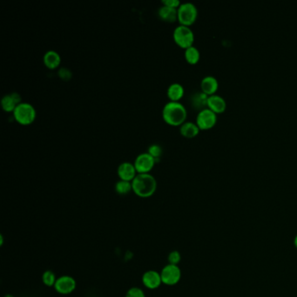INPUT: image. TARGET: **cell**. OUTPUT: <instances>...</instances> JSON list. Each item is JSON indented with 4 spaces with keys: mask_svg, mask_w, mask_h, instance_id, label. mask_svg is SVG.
<instances>
[{
    "mask_svg": "<svg viewBox=\"0 0 297 297\" xmlns=\"http://www.w3.org/2000/svg\"><path fill=\"white\" fill-rule=\"evenodd\" d=\"M184 55H185V59H186L187 63H189L191 65H196V63L199 61V57H200L199 50L194 45L185 49Z\"/></svg>",
    "mask_w": 297,
    "mask_h": 297,
    "instance_id": "ffe728a7",
    "label": "cell"
},
{
    "mask_svg": "<svg viewBox=\"0 0 297 297\" xmlns=\"http://www.w3.org/2000/svg\"><path fill=\"white\" fill-rule=\"evenodd\" d=\"M208 107L216 114L223 113L227 107V102L223 97L218 94H213L208 96Z\"/></svg>",
    "mask_w": 297,
    "mask_h": 297,
    "instance_id": "4fadbf2b",
    "label": "cell"
},
{
    "mask_svg": "<svg viewBox=\"0 0 297 297\" xmlns=\"http://www.w3.org/2000/svg\"><path fill=\"white\" fill-rule=\"evenodd\" d=\"M43 61L45 66L49 69H56L60 65L61 58L60 55L54 50H49L45 53L43 57Z\"/></svg>",
    "mask_w": 297,
    "mask_h": 297,
    "instance_id": "2e32d148",
    "label": "cell"
},
{
    "mask_svg": "<svg viewBox=\"0 0 297 297\" xmlns=\"http://www.w3.org/2000/svg\"><path fill=\"white\" fill-rule=\"evenodd\" d=\"M147 153L155 158L156 162L159 161L160 156L162 155V147L158 144H152L147 149Z\"/></svg>",
    "mask_w": 297,
    "mask_h": 297,
    "instance_id": "603a6c76",
    "label": "cell"
},
{
    "mask_svg": "<svg viewBox=\"0 0 297 297\" xmlns=\"http://www.w3.org/2000/svg\"><path fill=\"white\" fill-rule=\"evenodd\" d=\"M174 40L181 48L187 49L193 45L195 41V34L189 26L179 25L174 31Z\"/></svg>",
    "mask_w": 297,
    "mask_h": 297,
    "instance_id": "5b68a950",
    "label": "cell"
},
{
    "mask_svg": "<svg viewBox=\"0 0 297 297\" xmlns=\"http://www.w3.org/2000/svg\"><path fill=\"white\" fill-rule=\"evenodd\" d=\"M158 15L159 19L163 21L168 23H174L175 21L178 20V9L162 5L158 10Z\"/></svg>",
    "mask_w": 297,
    "mask_h": 297,
    "instance_id": "9a60e30c",
    "label": "cell"
},
{
    "mask_svg": "<svg viewBox=\"0 0 297 297\" xmlns=\"http://www.w3.org/2000/svg\"><path fill=\"white\" fill-rule=\"evenodd\" d=\"M198 16V10L196 4L191 2L182 3L178 8V21L179 24L186 26L193 25Z\"/></svg>",
    "mask_w": 297,
    "mask_h": 297,
    "instance_id": "277c9868",
    "label": "cell"
},
{
    "mask_svg": "<svg viewBox=\"0 0 297 297\" xmlns=\"http://www.w3.org/2000/svg\"><path fill=\"white\" fill-rule=\"evenodd\" d=\"M217 121V114L210 108L206 107L202 110L199 111L196 117V124L199 129H209L216 125Z\"/></svg>",
    "mask_w": 297,
    "mask_h": 297,
    "instance_id": "52a82bcc",
    "label": "cell"
},
{
    "mask_svg": "<svg viewBox=\"0 0 297 297\" xmlns=\"http://www.w3.org/2000/svg\"><path fill=\"white\" fill-rule=\"evenodd\" d=\"M167 260L169 261V264L173 265H178L179 263V261L181 260V256H180V253L177 250H174L171 253H169L168 257H167Z\"/></svg>",
    "mask_w": 297,
    "mask_h": 297,
    "instance_id": "cb8c5ba5",
    "label": "cell"
},
{
    "mask_svg": "<svg viewBox=\"0 0 297 297\" xmlns=\"http://www.w3.org/2000/svg\"><path fill=\"white\" fill-rule=\"evenodd\" d=\"M142 283L147 289H156L162 284L160 273L155 270H148L142 276Z\"/></svg>",
    "mask_w": 297,
    "mask_h": 297,
    "instance_id": "30bf717a",
    "label": "cell"
},
{
    "mask_svg": "<svg viewBox=\"0 0 297 297\" xmlns=\"http://www.w3.org/2000/svg\"><path fill=\"white\" fill-rule=\"evenodd\" d=\"M4 297H14L13 295H6Z\"/></svg>",
    "mask_w": 297,
    "mask_h": 297,
    "instance_id": "f546056e",
    "label": "cell"
},
{
    "mask_svg": "<svg viewBox=\"0 0 297 297\" xmlns=\"http://www.w3.org/2000/svg\"><path fill=\"white\" fill-rule=\"evenodd\" d=\"M125 297H146V295L142 289L138 287H133L127 290Z\"/></svg>",
    "mask_w": 297,
    "mask_h": 297,
    "instance_id": "d4e9b609",
    "label": "cell"
},
{
    "mask_svg": "<svg viewBox=\"0 0 297 297\" xmlns=\"http://www.w3.org/2000/svg\"><path fill=\"white\" fill-rule=\"evenodd\" d=\"M155 163L156 160L152 155L148 153H142L136 157L134 165L138 174H149Z\"/></svg>",
    "mask_w": 297,
    "mask_h": 297,
    "instance_id": "ba28073f",
    "label": "cell"
},
{
    "mask_svg": "<svg viewBox=\"0 0 297 297\" xmlns=\"http://www.w3.org/2000/svg\"><path fill=\"white\" fill-rule=\"evenodd\" d=\"M117 173H118L119 179L126 180V181H130V182H132L136 177V175H138L135 165L128 161L121 163L119 166Z\"/></svg>",
    "mask_w": 297,
    "mask_h": 297,
    "instance_id": "8fae6325",
    "label": "cell"
},
{
    "mask_svg": "<svg viewBox=\"0 0 297 297\" xmlns=\"http://www.w3.org/2000/svg\"><path fill=\"white\" fill-rule=\"evenodd\" d=\"M294 244H295V247L297 248V235L296 237H295V240H294Z\"/></svg>",
    "mask_w": 297,
    "mask_h": 297,
    "instance_id": "f1b7e54d",
    "label": "cell"
},
{
    "mask_svg": "<svg viewBox=\"0 0 297 297\" xmlns=\"http://www.w3.org/2000/svg\"><path fill=\"white\" fill-rule=\"evenodd\" d=\"M57 279L56 275L52 270H46L42 275V281L47 287H54Z\"/></svg>",
    "mask_w": 297,
    "mask_h": 297,
    "instance_id": "7402d4cb",
    "label": "cell"
},
{
    "mask_svg": "<svg viewBox=\"0 0 297 297\" xmlns=\"http://www.w3.org/2000/svg\"><path fill=\"white\" fill-rule=\"evenodd\" d=\"M184 93V87L179 83H173L168 86L167 91V97L170 101H179L183 97Z\"/></svg>",
    "mask_w": 297,
    "mask_h": 297,
    "instance_id": "e0dca14e",
    "label": "cell"
},
{
    "mask_svg": "<svg viewBox=\"0 0 297 297\" xmlns=\"http://www.w3.org/2000/svg\"><path fill=\"white\" fill-rule=\"evenodd\" d=\"M37 116L36 109L33 105L27 102H21L13 112V117L17 122L23 126H28L35 120Z\"/></svg>",
    "mask_w": 297,
    "mask_h": 297,
    "instance_id": "3957f363",
    "label": "cell"
},
{
    "mask_svg": "<svg viewBox=\"0 0 297 297\" xmlns=\"http://www.w3.org/2000/svg\"><path fill=\"white\" fill-rule=\"evenodd\" d=\"M208 95L204 94L202 91L199 93H196L191 96L192 106H194L196 109H199V111L202 110L204 108H206V106L208 107Z\"/></svg>",
    "mask_w": 297,
    "mask_h": 297,
    "instance_id": "d6986e66",
    "label": "cell"
},
{
    "mask_svg": "<svg viewBox=\"0 0 297 297\" xmlns=\"http://www.w3.org/2000/svg\"><path fill=\"white\" fill-rule=\"evenodd\" d=\"M187 116V109L180 102H167L163 107V119L170 126H181L185 122Z\"/></svg>",
    "mask_w": 297,
    "mask_h": 297,
    "instance_id": "6da1fadb",
    "label": "cell"
},
{
    "mask_svg": "<svg viewBox=\"0 0 297 297\" xmlns=\"http://www.w3.org/2000/svg\"><path fill=\"white\" fill-rule=\"evenodd\" d=\"M133 192L140 198H148L157 189V181L150 174H138L132 181Z\"/></svg>",
    "mask_w": 297,
    "mask_h": 297,
    "instance_id": "7a4b0ae2",
    "label": "cell"
},
{
    "mask_svg": "<svg viewBox=\"0 0 297 297\" xmlns=\"http://www.w3.org/2000/svg\"><path fill=\"white\" fill-rule=\"evenodd\" d=\"M179 132L181 135H183L186 138H194L199 134V128L198 125L192 121H185L180 126Z\"/></svg>",
    "mask_w": 297,
    "mask_h": 297,
    "instance_id": "ac0fdd59",
    "label": "cell"
},
{
    "mask_svg": "<svg viewBox=\"0 0 297 297\" xmlns=\"http://www.w3.org/2000/svg\"><path fill=\"white\" fill-rule=\"evenodd\" d=\"M20 103L21 96L18 93L6 94L1 99L2 108L6 113H12V112L13 113L17 106Z\"/></svg>",
    "mask_w": 297,
    "mask_h": 297,
    "instance_id": "7c38bea8",
    "label": "cell"
},
{
    "mask_svg": "<svg viewBox=\"0 0 297 297\" xmlns=\"http://www.w3.org/2000/svg\"><path fill=\"white\" fill-rule=\"evenodd\" d=\"M3 241H4V240H3V236L0 235V245H1V246H3Z\"/></svg>",
    "mask_w": 297,
    "mask_h": 297,
    "instance_id": "83f0119b",
    "label": "cell"
},
{
    "mask_svg": "<svg viewBox=\"0 0 297 297\" xmlns=\"http://www.w3.org/2000/svg\"><path fill=\"white\" fill-rule=\"evenodd\" d=\"M218 86H219V83H218L217 79L212 75L205 76L200 82L201 91L208 96L216 94V92L218 89Z\"/></svg>",
    "mask_w": 297,
    "mask_h": 297,
    "instance_id": "5bb4252c",
    "label": "cell"
},
{
    "mask_svg": "<svg viewBox=\"0 0 297 297\" xmlns=\"http://www.w3.org/2000/svg\"><path fill=\"white\" fill-rule=\"evenodd\" d=\"M115 191L120 196H126L128 195L131 191H133V187H132V182L130 181H126L119 179V181L115 184Z\"/></svg>",
    "mask_w": 297,
    "mask_h": 297,
    "instance_id": "44dd1931",
    "label": "cell"
},
{
    "mask_svg": "<svg viewBox=\"0 0 297 297\" xmlns=\"http://www.w3.org/2000/svg\"><path fill=\"white\" fill-rule=\"evenodd\" d=\"M59 76L62 79H64V80H69V79H71L72 76H73V74H72V72L68 68L62 67L61 69L59 71Z\"/></svg>",
    "mask_w": 297,
    "mask_h": 297,
    "instance_id": "484cf974",
    "label": "cell"
},
{
    "mask_svg": "<svg viewBox=\"0 0 297 297\" xmlns=\"http://www.w3.org/2000/svg\"><path fill=\"white\" fill-rule=\"evenodd\" d=\"M160 276L163 284L174 286L180 281L181 270L178 265L167 264L163 268Z\"/></svg>",
    "mask_w": 297,
    "mask_h": 297,
    "instance_id": "8992f818",
    "label": "cell"
},
{
    "mask_svg": "<svg viewBox=\"0 0 297 297\" xmlns=\"http://www.w3.org/2000/svg\"><path fill=\"white\" fill-rule=\"evenodd\" d=\"M77 287V282L74 277L62 276L59 277L54 285V289L60 295H69L73 293Z\"/></svg>",
    "mask_w": 297,
    "mask_h": 297,
    "instance_id": "9c48e42d",
    "label": "cell"
},
{
    "mask_svg": "<svg viewBox=\"0 0 297 297\" xmlns=\"http://www.w3.org/2000/svg\"><path fill=\"white\" fill-rule=\"evenodd\" d=\"M161 4L163 5H166V6H169V7L177 9L179 8V5L181 4L179 0H162Z\"/></svg>",
    "mask_w": 297,
    "mask_h": 297,
    "instance_id": "4316f807",
    "label": "cell"
}]
</instances>
